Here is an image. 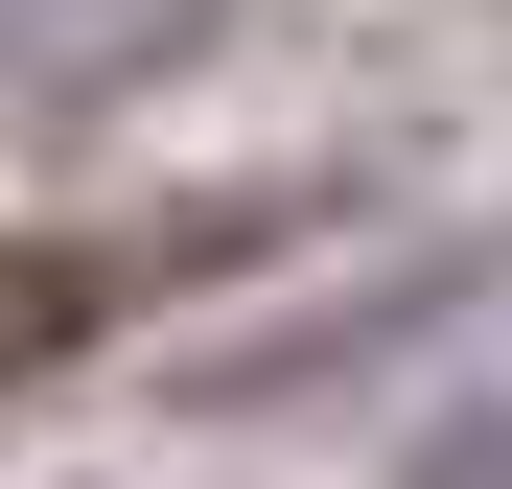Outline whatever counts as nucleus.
Returning a JSON list of instances; mask_svg holds the SVG:
<instances>
[{
  "label": "nucleus",
  "mask_w": 512,
  "mask_h": 489,
  "mask_svg": "<svg viewBox=\"0 0 512 489\" xmlns=\"http://www.w3.org/2000/svg\"><path fill=\"white\" fill-rule=\"evenodd\" d=\"M396 489H489V420H443V443H419V466H396Z\"/></svg>",
  "instance_id": "obj_2"
},
{
  "label": "nucleus",
  "mask_w": 512,
  "mask_h": 489,
  "mask_svg": "<svg viewBox=\"0 0 512 489\" xmlns=\"http://www.w3.org/2000/svg\"><path fill=\"white\" fill-rule=\"evenodd\" d=\"M117 303H163V233H0V373L94 350Z\"/></svg>",
  "instance_id": "obj_1"
}]
</instances>
